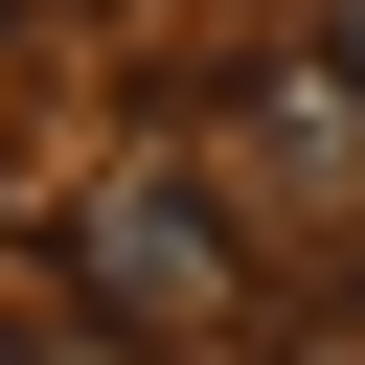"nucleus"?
Here are the masks:
<instances>
[{"instance_id":"f257e3e1","label":"nucleus","mask_w":365,"mask_h":365,"mask_svg":"<svg viewBox=\"0 0 365 365\" xmlns=\"http://www.w3.org/2000/svg\"><path fill=\"white\" fill-rule=\"evenodd\" d=\"M68 297L137 319V342H182V365H251L274 274H251V228L205 205V137H160V160H114V182L68 205Z\"/></svg>"},{"instance_id":"f03ea898","label":"nucleus","mask_w":365,"mask_h":365,"mask_svg":"<svg viewBox=\"0 0 365 365\" xmlns=\"http://www.w3.org/2000/svg\"><path fill=\"white\" fill-rule=\"evenodd\" d=\"M0 365H182V342H137V319H91V297H46V319H0Z\"/></svg>"},{"instance_id":"7ed1b4c3","label":"nucleus","mask_w":365,"mask_h":365,"mask_svg":"<svg viewBox=\"0 0 365 365\" xmlns=\"http://www.w3.org/2000/svg\"><path fill=\"white\" fill-rule=\"evenodd\" d=\"M342 68H365V0H342Z\"/></svg>"}]
</instances>
